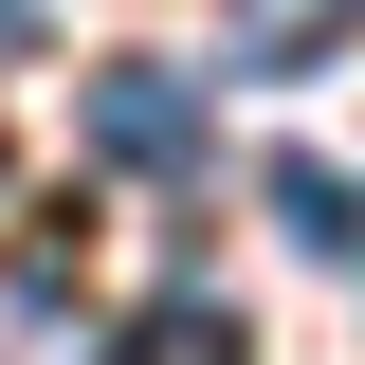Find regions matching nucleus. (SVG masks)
<instances>
[{"label": "nucleus", "instance_id": "1", "mask_svg": "<svg viewBox=\"0 0 365 365\" xmlns=\"http://www.w3.org/2000/svg\"><path fill=\"white\" fill-rule=\"evenodd\" d=\"M91 165L182 182V165H201V91H182L165 55H110V73H91Z\"/></svg>", "mask_w": 365, "mask_h": 365}, {"label": "nucleus", "instance_id": "2", "mask_svg": "<svg viewBox=\"0 0 365 365\" xmlns=\"http://www.w3.org/2000/svg\"><path fill=\"white\" fill-rule=\"evenodd\" d=\"M347 37H365V0H220V73H256V91L329 73Z\"/></svg>", "mask_w": 365, "mask_h": 365}, {"label": "nucleus", "instance_id": "3", "mask_svg": "<svg viewBox=\"0 0 365 365\" xmlns=\"http://www.w3.org/2000/svg\"><path fill=\"white\" fill-rule=\"evenodd\" d=\"M128 365H256V329H237L220 292H165V311L128 329Z\"/></svg>", "mask_w": 365, "mask_h": 365}, {"label": "nucleus", "instance_id": "4", "mask_svg": "<svg viewBox=\"0 0 365 365\" xmlns=\"http://www.w3.org/2000/svg\"><path fill=\"white\" fill-rule=\"evenodd\" d=\"M274 220L311 237V256H365V201H347V182H329V165H274Z\"/></svg>", "mask_w": 365, "mask_h": 365}, {"label": "nucleus", "instance_id": "5", "mask_svg": "<svg viewBox=\"0 0 365 365\" xmlns=\"http://www.w3.org/2000/svg\"><path fill=\"white\" fill-rule=\"evenodd\" d=\"M0 37H37V0H0Z\"/></svg>", "mask_w": 365, "mask_h": 365}]
</instances>
